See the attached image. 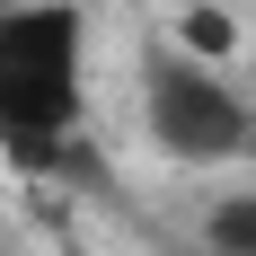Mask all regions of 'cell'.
<instances>
[{"label":"cell","mask_w":256,"mask_h":256,"mask_svg":"<svg viewBox=\"0 0 256 256\" xmlns=\"http://www.w3.org/2000/svg\"><path fill=\"white\" fill-rule=\"evenodd\" d=\"M142 124H150V142L177 168H221V159L256 150V106L221 80V62H204L186 44L150 53V71H142Z\"/></svg>","instance_id":"7a4b0ae2"},{"label":"cell","mask_w":256,"mask_h":256,"mask_svg":"<svg viewBox=\"0 0 256 256\" xmlns=\"http://www.w3.org/2000/svg\"><path fill=\"white\" fill-rule=\"evenodd\" d=\"M88 115V9L80 0H9L0 9V150L53 168Z\"/></svg>","instance_id":"6da1fadb"},{"label":"cell","mask_w":256,"mask_h":256,"mask_svg":"<svg viewBox=\"0 0 256 256\" xmlns=\"http://www.w3.org/2000/svg\"><path fill=\"white\" fill-rule=\"evenodd\" d=\"M204 238H212V256H256V194H221L204 212Z\"/></svg>","instance_id":"277c9868"},{"label":"cell","mask_w":256,"mask_h":256,"mask_svg":"<svg viewBox=\"0 0 256 256\" xmlns=\"http://www.w3.org/2000/svg\"><path fill=\"white\" fill-rule=\"evenodd\" d=\"M177 44L204 53V62H230V53H238V26H230V9L194 0V9H177Z\"/></svg>","instance_id":"3957f363"}]
</instances>
